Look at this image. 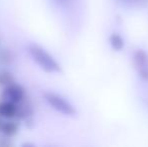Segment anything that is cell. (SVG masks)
<instances>
[{"label": "cell", "mask_w": 148, "mask_h": 147, "mask_svg": "<svg viewBox=\"0 0 148 147\" xmlns=\"http://www.w3.org/2000/svg\"><path fill=\"white\" fill-rule=\"evenodd\" d=\"M25 88L21 85L13 83L9 86L4 87V90L1 93V98L5 101H10V102L18 104L25 99Z\"/></svg>", "instance_id": "3957f363"}, {"label": "cell", "mask_w": 148, "mask_h": 147, "mask_svg": "<svg viewBox=\"0 0 148 147\" xmlns=\"http://www.w3.org/2000/svg\"><path fill=\"white\" fill-rule=\"evenodd\" d=\"M119 3L127 6H139L140 4H144L146 0H117Z\"/></svg>", "instance_id": "8fae6325"}, {"label": "cell", "mask_w": 148, "mask_h": 147, "mask_svg": "<svg viewBox=\"0 0 148 147\" xmlns=\"http://www.w3.org/2000/svg\"><path fill=\"white\" fill-rule=\"evenodd\" d=\"M22 146H34V144H32V143H24V144H22Z\"/></svg>", "instance_id": "5bb4252c"}, {"label": "cell", "mask_w": 148, "mask_h": 147, "mask_svg": "<svg viewBox=\"0 0 148 147\" xmlns=\"http://www.w3.org/2000/svg\"><path fill=\"white\" fill-rule=\"evenodd\" d=\"M3 124H4V122L2 121L1 119H0V131H1V129H2V126H3Z\"/></svg>", "instance_id": "9a60e30c"}, {"label": "cell", "mask_w": 148, "mask_h": 147, "mask_svg": "<svg viewBox=\"0 0 148 147\" xmlns=\"http://www.w3.org/2000/svg\"><path fill=\"white\" fill-rule=\"evenodd\" d=\"M133 64L137 72L148 70V53L142 49H137L133 55Z\"/></svg>", "instance_id": "277c9868"}, {"label": "cell", "mask_w": 148, "mask_h": 147, "mask_svg": "<svg viewBox=\"0 0 148 147\" xmlns=\"http://www.w3.org/2000/svg\"><path fill=\"white\" fill-rule=\"evenodd\" d=\"M27 51L32 59L47 73H60L62 67L58 61L42 46L35 43H30L27 45Z\"/></svg>", "instance_id": "6da1fadb"}, {"label": "cell", "mask_w": 148, "mask_h": 147, "mask_svg": "<svg viewBox=\"0 0 148 147\" xmlns=\"http://www.w3.org/2000/svg\"><path fill=\"white\" fill-rule=\"evenodd\" d=\"M109 42L111 47L115 51H120L124 49L125 46V40L122 36H120L117 32L112 34L109 37Z\"/></svg>", "instance_id": "ba28073f"}, {"label": "cell", "mask_w": 148, "mask_h": 147, "mask_svg": "<svg viewBox=\"0 0 148 147\" xmlns=\"http://www.w3.org/2000/svg\"><path fill=\"white\" fill-rule=\"evenodd\" d=\"M13 83H15V78L9 71L3 70L0 72V86L7 87Z\"/></svg>", "instance_id": "9c48e42d"}, {"label": "cell", "mask_w": 148, "mask_h": 147, "mask_svg": "<svg viewBox=\"0 0 148 147\" xmlns=\"http://www.w3.org/2000/svg\"><path fill=\"white\" fill-rule=\"evenodd\" d=\"M18 131H19V125L13 121L4 122L1 129V132L6 137H12V136L16 135Z\"/></svg>", "instance_id": "52a82bcc"}, {"label": "cell", "mask_w": 148, "mask_h": 147, "mask_svg": "<svg viewBox=\"0 0 148 147\" xmlns=\"http://www.w3.org/2000/svg\"><path fill=\"white\" fill-rule=\"evenodd\" d=\"M14 61V55L9 49H3L0 51V64L3 66H8Z\"/></svg>", "instance_id": "30bf717a"}, {"label": "cell", "mask_w": 148, "mask_h": 147, "mask_svg": "<svg viewBox=\"0 0 148 147\" xmlns=\"http://www.w3.org/2000/svg\"><path fill=\"white\" fill-rule=\"evenodd\" d=\"M17 114V104L3 100L0 102V116L6 119H12Z\"/></svg>", "instance_id": "5b68a950"}, {"label": "cell", "mask_w": 148, "mask_h": 147, "mask_svg": "<svg viewBox=\"0 0 148 147\" xmlns=\"http://www.w3.org/2000/svg\"><path fill=\"white\" fill-rule=\"evenodd\" d=\"M24 125H25V127L26 128H28V129H31V128L34 126V119H33V116L32 117H29V118H27V119H25L24 120Z\"/></svg>", "instance_id": "7c38bea8"}, {"label": "cell", "mask_w": 148, "mask_h": 147, "mask_svg": "<svg viewBox=\"0 0 148 147\" xmlns=\"http://www.w3.org/2000/svg\"><path fill=\"white\" fill-rule=\"evenodd\" d=\"M43 98L51 108H53L55 110L64 114V115L75 116L77 114V109L66 99H64V97H62L59 94L45 92L43 94Z\"/></svg>", "instance_id": "7a4b0ae2"}, {"label": "cell", "mask_w": 148, "mask_h": 147, "mask_svg": "<svg viewBox=\"0 0 148 147\" xmlns=\"http://www.w3.org/2000/svg\"><path fill=\"white\" fill-rule=\"evenodd\" d=\"M60 2H62V3H66V2H69L70 0H59Z\"/></svg>", "instance_id": "2e32d148"}, {"label": "cell", "mask_w": 148, "mask_h": 147, "mask_svg": "<svg viewBox=\"0 0 148 147\" xmlns=\"http://www.w3.org/2000/svg\"><path fill=\"white\" fill-rule=\"evenodd\" d=\"M0 146L1 147H10L12 146V143L6 138H1L0 139Z\"/></svg>", "instance_id": "4fadbf2b"}, {"label": "cell", "mask_w": 148, "mask_h": 147, "mask_svg": "<svg viewBox=\"0 0 148 147\" xmlns=\"http://www.w3.org/2000/svg\"><path fill=\"white\" fill-rule=\"evenodd\" d=\"M33 108L31 106V104L28 102L26 99L22 100L20 103L17 104V114H16V117L20 120H25L29 117L33 116Z\"/></svg>", "instance_id": "8992f818"}]
</instances>
